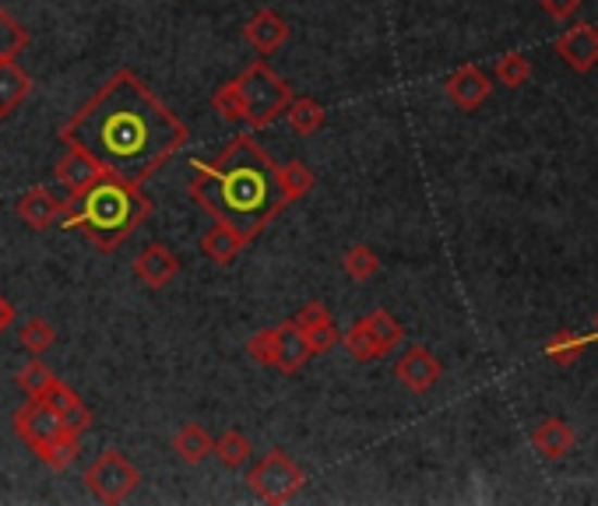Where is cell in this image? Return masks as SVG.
<instances>
[{"label": "cell", "mask_w": 598, "mask_h": 506, "mask_svg": "<svg viewBox=\"0 0 598 506\" xmlns=\"http://www.w3.org/2000/svg\"><path fill=\"white\" fill-rule=\"evenodd\" d=\"M190 127L130 67H120L60 127V144L92 155L102 173L145 184L187 144Z\"/></svg>", "instance_id": "obj_1"}, {"label": "cell", "mask_w": 598, "mask_h": 506, "mask_svg": "<svg viewBox=\"0 0 598 506\" xmlns=\"http://www.w3.org/2000/svg\"><path fill=\"white\" fill-rule=\"evenodd\" d=\"M190 169V201L222 226L236 229L247 243L258 240L289 204L278 184V162L250 134H236L212 162L194 159Z\"/></svg>", "instance_id": "obj_2"}, {"label": "cell", "mask_w": 598, "mask_h": 506, "mask_svg": "<svg viewBox=\"0 0 598 506\" xmlns=\"http://www.w3.org/2000/svg\"><path fill=\"white\" fill-rule=\"evenodd\" d=\"M152 212H155V201L141 190V184L102 173L88 190L67 198L60 229L82 232L96 250L113 253L145 226V218Z\"/></svg>", "instance_id": "obj_3"}, {"label": "cell", "mask_w": 598, "mask_h": 506, "mask_svg": "<svg viewBox=\"0 0 598 506\" xmlns=\"http://www.w3.org/2000/svg\"><path fill=\"white\" fill-rule=\"evenodd\" d=\"M292 85L267 61H253L236 74L233 81L219 85L212 92V110L222 121H239L250 130H267L286 116L292 102Z\"/></svg>", "instance_id": "obj_4"}, {"label": "cell", "mask_w": 598, "mask_h": 506, "mask_svg": "<svg viewBox=\"0 0 598 506\" xmlns=\"http://www.w3.org/2000/svg\"><path fill=\"white\" fill-rule=\"evenodd\" d=\"M401 341H406V327H401L387 309H373V314L359 317L338 345L346 349L356 363H377L384 355H391Z\"/></svg>", "instance_id": "obj_5"}, {"label": "cell", "mask_w": 598, "mask_h": 506, "mask_svg": "<svg viewBox=\"0 0 598 506\" xmlns=\"http://www.w3.org/2000/svg\"><path fill=\"white\" fill-rule=\"evenodd\" d=\"M247 485L258 499L282 506V503H289V499L299 496V489L307 485V471L299 468L289 454L267 451L258 465L247 471Z\"/></svg>", "instance_id": "obj_6"}, {"label": "cell", "mask_w": 598, "mask_h": 506, "mask_svg": "<svg viewBox=\"0 0 598 506\" xmlns=\"http://www.w3.org/2000/svg\"><path fill=\"white\" fill-rule=\"evenodd\" d=\"M85 485L99 503L116 506V503H127L134 496V489L141 485V471L127 454L102 451L92 465L85 468Z\"/></svg>", "instance_id": "obj_7"}, {"label": "cell", "mask_w": 598, "mask_h": 506, "mask_svg": "<svg viewBox=\"0 0 598 506\" xmlns=\"http://www.w3.org/2000/svg\"><path fill=\"white\" fill-rule=\"evenodd\" d=\"M11 426H14V433H18V440L42 460V465H50L57 443L67 433V429L60 426V415L42 397H25L18 412H14Z\"/></svg>", "instance_id": "obj_8"}, {"label": "cell", "mask_w": 598, "mask_h": 506, "mask_svg": "<svg viewBox=\"0 0 598 506\" xmlns=\"http://www.w3.org/2000/svg\"><path fill=\"white\" fill-rule=\"evenodd\" d=\"M395 377H398L401 387H406V391H412V394H426V391H433V387L440 383L444 366H440V359H437V355H433L426 345H409L406 352L398 355Z\"/></svg>", "instance_id": "obj_9"}, {"label": "cell", "mask_w": 598, "mask_h": 506, "mask_svg": "<svg viewBox=\"0 0 598 506\" xmlns=\"http://www.w3.org/2000/svg\"><path fill=\"white\" fill-rule=\"evenodd\" d=\"M552 50H557L560 61L577 71V74H588L598 67V28L595 25H571L566 33L557 36V42H552Z\"/></svg>", "instance_id": "obj_10"}, {"label": "cell", "mask_w": 598, "mask_h": 506, "mask_svg": "<svg viewBox=\"0 0 598 506\" xmlns=\"http://www.w3.org/2000/svg\"><path fill=\"white\" fill-rule=\"evenodd\" d=\"M64 207H67V201L57 198L50 187H33L18 198L14 212H18V218L33 232H50L53 226H60V218H64Z\"/></svg>", "instance_id": "obj_11"}, {"label": "cell", "mask_w": 598, "mask_h": 506, "mask_svg": "<svg viewBox=\"0 0 598 506\" xmlns=\"http://www.w3.org/2000/svg\"><path fill=\"white\" fill-rule=\"evenodd\" d=\"M444 92H447V99H451L461 113H475L489 99L493 81L486 78L483 67L465 64V67H458L451 78L444 81Z\"/></svg>", "instance_id": "obj_12"}, {"label": "cell", "mask_w": 598, "mask_h": 506, "mask_svg": "<svg viewBox=\"0 0 598 506\" xmlns=\"http://www.w3.org/2000/svg\"><path fill=\"white\" fill-rule=\"evenodd\" d=\"M179 275V257L166 243H148L138 257H134V278L145 289H166Z\"/></svg>", "instance_id": "obj_13"}, {"label": "cell", "mask_w": 598, "mask_h": 506, "mask_svg": "<svg viewBox=\"0 0 598 506\" xmlns=\"http://www.w3.org/2000/svg\"><path fill=\"white\" fill-rule=\"evenodd\" d=\"M244 39L250 42L253 50L261 56H272L289 42V22L282 18L278 11L272 8H261L258 14H250L247 25H244Z\"/></svg>", "instance_id": "obj_14"}, {"label": "cell", "mask_w": 598, "mask_h": 506, "mask_svg": "<svg viewBox=\"0 0 598 506\" xmlns=\"http://www.w3.org/2000/svg\"><path fill=\"white\" fill-rule=\"evenodd\" d=\"M53 176H57V184L64 187L67 193H82V190H88L99 180L102 166L88 152H82V148L64 144V155H60Z\"/></svg>", "instance_id": "obj_15"}, {"label": "cell", "mask_w": 598, "mask_h": 506, "mask_svg": "<svg viewBox=\"0 0 598 506\" xmlns=\"http://www.w3.org/2000/svg\"><path fill=\"white\" fill-rule=\"evenodd\" d=\"M310 359H313V349H310L307 334L299 331L292 320L278 324V341H275L272 369H278V374H299V369H303Z\"/></svg>", "instance_id": "obj_16"}, {"label": "cell", "mask_w": 598, "mask_h": 506, "mask_svg": "<svg viewBox=\"0 0 598 506\" xmlns=\"http://www.w3.org/2000/svg\"><path fill=\"white\" fill-rule=\"evenodd\" d=\"M33 96V78L22 71V64L14 56L0 61V121L18 113L22 102Z\"/></svg>", "instance_id": "obj_17"}, {"label": "cell", "mask_w": 598, "mask_h": 506, "mask_svg": "<svg viewBox=\"0 0 598 506\" xmlns=\"http://www.w3.org/2000/svg\"><path fill=\"white\" fill-rule=\"evenodd\" d=\"M574 429L566 419H543L532 429V446L546 460H563L566 454L574 451Z\"/></svg>", "instance_id": "obj_18"}, {"label": "cell", "mask_w": 598, "mask_h": 506, "mask_svg": "<svg viewBox=\"0 0 598 506\" xmlns=\"http://www.w3.org/2000/svg\"><path fill=\"white\" fill-rule=\"evenodd\" d=\"M244 246H247L244 236H239L236 229H229V226H222V222H215V229H208L201 236V253L219 267H229L239 253H244Z\"/></svg>", "instance_id": "obj_19"}, {"label": "cell", "mask_w": 598, "mask_h": 506, "mask_svg": "<svg viewBox=\"0 0 598 506\" xmlns=\"http://www.w3.org/2000/svg\"><path fill=\"white\" fill-rule=\"evenodd\" d=\"M212 443H215V437L208 433L204 426L187 422V426L173 437V451H176L179 460H184V465H201L204 457H212Z\"/></svg>", "instance_id": "obj_20"}, {"label": "cell", "mask_w": 598, "mask_h": 506, "mask_svg": "<svg viewBox=\"0 0 598 506\" xmlns=\"http://www.w3.org/2000/svg\"><path fill=\"white\" fill-rule=\"evenodd\" d=\"M286 121L299 138H310V134H317L327 124V110L313 96H292L286 106Z\"/></svg>", "instance_id": "obj_21"}, {"label": "cell", "mask_w": 598, "mask_h": 506, "mask_svg": "<svg viewBox=\"0 0 598 506\" xmlns=\"http://www.w3.org/2000/svg\"><path fill=\"white\" fill-rule=\"evenodd\" d=\"M212 454L219 457L222 468H244V465H250L253 446H250L247 433H239V429H226L222 437H215Z\"/></svg>", "instance_id": "obj_22"}, {"label": "cell", "mask_w": 598, "mask_h": 506, "mask_svg": "<svg viewBox=\"0 0 598 506\" xmlns=\"http://www.w3.org/2000/svg\"><path fill=\"white\" fill-rule=\"evenodd\" d=\"M278 184H282V193H286V201H303L307 193L317 184V176L307 166L303 159H289L286 166H278Z\"/></svg>", "instance_id": "obj_23"}, {"label": "cell", "mask_w": 598, "mask_h": 506, "mask_svg": "<svg viewBox=\"0 0 598 506\" xmlns=\"http://www.w3.org/2000/svg\"><path fill=\"white\" fill-rule=\"evenodd\" d=\"M53 341H57V331H53L50 320L28 317V320L18 324V345H22L28 355H47V352L53 349Z\"/></svg>", "instance_id": "obj_24"}, {"label": "cell", "mask_w": 598, "mask_h": 506, "mask_svg": "<svg viewBox=\"0 0 598 506\" xmlns=\"http://www.w3.org/2000/svg\"><path fill=\"white\" fill-rule=\"evenodd\" d=\"M341 271H346L352 281H370L373 275L381 271V257L377 250L366 246V243H356L346 250V257H341Z\"/></svg>", "instance_id": "obj_25"}, {"label": "cell", "mask_w": 598, "mask_h": 506, "mask_svg": "<svg viewBox=\"0 0 598 506\" xmlns=\"http://www.w3.org/2000/svg\"><path fill=\"white\" fill-rule=\"evenodd\" d=\"M588 334H577V331H557L549 341H546V355L552 363H563V366H571L581 359V352L588 349Z\"/></svg>", "instance_id": "obj_26"}, {"label": "cell", "mask_w": 598, "mask_h": 506, "mask_svg": "<svg viewBox=\"0 0 598 506\" xmlns=\"http://www.w3.org/2000/svg\"><path fill=\"white\" fill-rule=\"evenodd\" d=\"M57 377H53V369L39 359V355H33L22 369H18V377H14V383H18V391L25 394V397H42V391L53 383Z\"/></svg>", "instance_id": "obj_27"}, {"label": "cell", "mask_w": 598, "mask_h": 506, "mask_svg": "<svg viewBox=\"0 0 598 506\" xmlns=\"http://www.w3.org/2000/svg\"><path fill=\"white\" fill-rule=\"evenodd\" d=\"M28 42H33V33H25V25H18L0 8V61H4V56H18Z\"/></svg>", "instance_id": "obj_28"}, {"label": "cell", "mask_w": 598, "mask_h": 506, "mask_svg": "<svg viewBox=\"0 0 598 506\" xmlns=\"http://www.w3.org/2000/svg\"><path fill=\"white\" fill-rule=\"evenodd\" d=\"M532 78V61L525 53H503L497 61V81L507 88H521Z\"/></svg>", "instance_id": "obj_29"}, {"label": "cell", "mask_w": 598, "mask_h": 506, "mask_svg": "<svg viewBox=\"0 0 598 506\" xmlns=\"http://www.w3.org/2000/svg\"><path fill=\"white\" fill-rule=\"evenodd\" d=\"M275 341H278V327H264L250 341H247V355L253 363H261L272 369V359H275Z\"/></svg>", "instance_id": "obj_30"}, {"label": "cell", "mask_w": 598, "mask_h": 506, "mask_svg": "<svg viewBox=\"0 0 598 506\" xmlns=\"http://www.w3.org/2000/svg\"><path fill=\"white\" fill-rule=\"evenodd\" d=\"M92 422H96V415H92V408H88L82 397L60 412V426H64L67 433H74V437H85L88 429H92Z\"/></svg>", "instance_id": "obj_31"}, {"label": "cell", "mask_w": 598, "mask_h": 506, "mask_svg": "<svg viewBox=\"0 0 598 506\" xmlns=\"http://www.w3.org/2000/svg\"><path fill=\"white\" fill-rule=\"evenodd\" d=\"M303 334H307V341H310L313 355L332 352V349L338 345V341H341V331H338L335 317H332V320H324V324H317V327H310V331H303Z\"/></svg>", "instance_id": "obj_32"}, {"label": "cell", "mask_w": 598, "mask_h": 506, "mask_svg": "<svg viewBox=\"0 0 598 506\" xmlns=\"http://www.w3.org/2000/svg\"><path fill=\"white\" fill-rule=\"evenodd\" d=\"M299 331H310V327H317V324H324V320H332V309H327L324 303H303L296 309V314L289 317Z\"/></svg>", "instance_id": "obj_33"}, {"label": "cell", "mask_w": 598, "mask_h": 506, "mask_svg": "<svg viewBox=\"0 0 598 506\" xmlns=\"http://www.w3.org/2000/svg\"><path fill=\"white\" fill-rule=\"evenodd\" d=\"M538 4H543V11L557 22L574 18V14L581 11V0H538Z\"/></svg>", "instance_id": "obj_34"}, {"label": "cell", "mask_w": 598, "mask_h": 506, "mask_svg": "<svg viewBox=\"0 0 598 506\" xmlns=\"http://www.w3.org/2000/svg\"><path fill=\"white\" fill-rule=\"evenodd\" d=\"M14 320V306L4 300V295H0V334H4V327Z\"/></svg>", "instance_id": "obj_35"}, {"label": "cell", "mask_w": 598, "mask_h": 506, "mask_svg": "<svg viewBox=\"0 0 598 506\" xmlns=\"http://www.w3.org/2000/svg\"><path fill=\"white\" fill-rule=\"evenodd\" d=\"M591 341H598V320H595V327H591V334H588Z\"/></svg>", "instance_id": "obj_36"}]
</instances>
